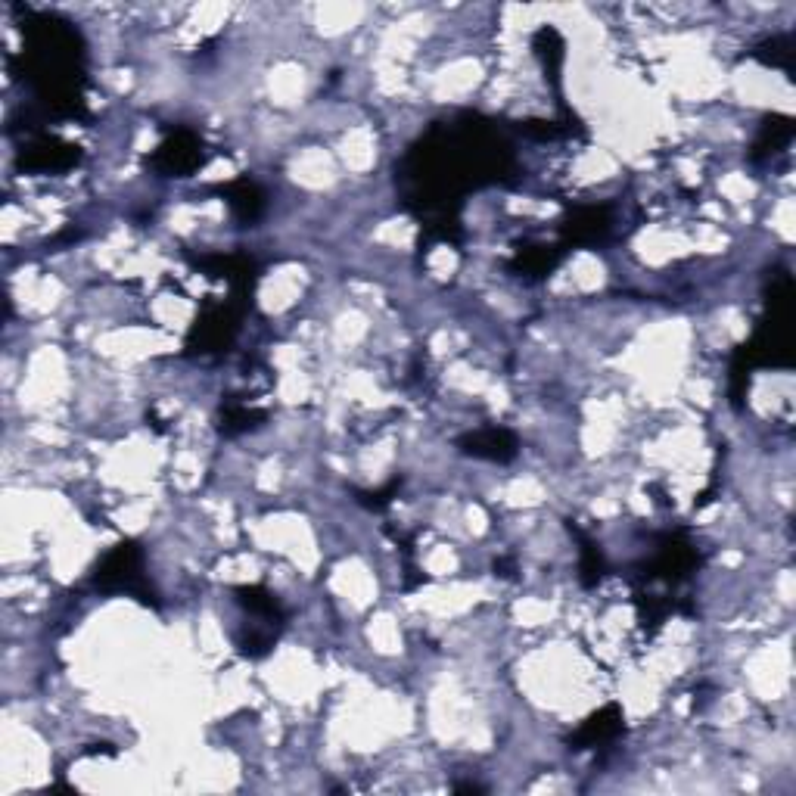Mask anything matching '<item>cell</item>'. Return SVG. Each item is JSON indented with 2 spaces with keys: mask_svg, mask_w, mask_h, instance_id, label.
Returning a JSON list of instances; mask_svg holds the SVG:
<instances>
[{
  "mask_svg": "<svg viewBox=\"0 0 796 796\" xmlns=\"http://www.w3.org/2000/svg\"><path fill=\"white\" fill-rule=\"evenodd\" d=\"M28 41V78L41 97L60 112H81L84 103V47L78 32L56 16L32 13L22 25Z\"/></svg>",
  "mask_w": 796,
  "mask_h": 796,
  "instance_id": "obj_1",
  "label": "cell"
},
{
  "mask_svg": "<svg viewBox=\"0 0 796 796\" xmlns=\"http://www.w3.org/2000/svg\"><path fill=\"white\" fill-rule=\"evenodd\" d=\"M97 588L128 591L137 594L144 604H153V591L147 588L144 579V560H140V551L134 545H119L112 554H106V560L97 570Z\"/></svg>",
  "mask_w": 796,
  "mask_h": 796,
  "instance_id": "obj_2",
  "label": "cell"
},
{
  "mask_svg": "<svg viewBox=\"0 0 796 796\" xmlns=\"http://www.w3.org/2000/svg\"><path fill=\"white\" fill-rule=\"evenodd\" d=\"M240 315H243V299L209 308L206 315L196 321V327L187 339V349L199 352V355H212V352L227 349L237 327H240Z\"/></svg>",
  "mask_w": 796,
  "mask_h": 796,
  "instance_id": "obj_3",
  "label": "cell"
},
{
  "mask_svg": "<svg viewBox=\"0 0 796 796\" xmlns=\"http://www.w3.org/2000/svg\"><path fill=\"white\" fill-rule=\"evenodd\" d=\"M153 165L159 168L162 175L184 178V175L196 172V168L203 165V140H199L187 128H178L175 134H168V140L156 150Z\"/></svg>",
  "mask_w": 796,
  "mask_h": 796,
  "instance_id": "obj_4",
  "label": "cell"
},
{
  "mask_svg": "<svg viewBox=\"0 0 796 796\" xmlns=\"http://www.w3.org/2000/svg\"><path fill=\"white\" fill-rule=\"evenodd\" d=\"M461 448L467 454H473V458H486V461H510L517 454V439L510 430H498V426H492V430H476V433H467L461 439Z\"/></svg>",
  "mask_w": 796,
  "mask_h": 796,
  "instance_id": "obj_5",
  "label": "cell"
},
{
  "mask_svg": "<svg viewBox=\"0 0 796 796\" xmlns=\"http://www.w3.org/2000/svg\"><path fill=\"white\" fill-rule=\"evenodd\" d=\"M610 231V215L607 209H579L570 221L563 224V246H579V243H597Z\"/></svg>",
  "mask_w": 796,
  "mask_h": 796,
  "instance_id": "obj_6",
  "label": "cell"
},
{
  "mask_svg": "<svg viewBox=\"0 0 796 796\" xmlns=\"http://www.w3.org/2000/svg\"><path fill=\"white\" fill-rule=\"evenodd\" d=\"M75 162H78V150L69 144H60V140H53V137L38 140V144H32L25 153V165L41 168V172H60V168H69Z\"/></svg>",
  "mask_w": 796,
  "mask_h": 796,
  "instance_id": "obj_7",
  "label": "cell"
},
{
  "mask_svg": "<svg viewBox=\"0 0 796 796\" xmlns=\"http://www.w3.org/2000/svg\"><path fill=\"white\" fill-rule=\"evenodd\" d=\"M221 193H224V199H227V206H231V212H234L240 221H246V224L259 218L262 209H265L262 190L255 187V184H249V181H234V184L221 187Z\"/></svg>",
  "mask_w": 796,
  "mask_h": 796,
  "instance_id": "obj_8",
  "label": "cell"
},
{
  "mask_svg": "<svg viewBox=\"0 0 796 796\" xmlns=\"http://www.w3.org/2000/svg\"><path fill=\"white\" fill-rule=\"evenodd\" d=\"M619 728H622L619 709H616V706H607L604 713H597L594 719L585 722V728H582L579 737H576V744H579V750H582V747H597V744H610L613 737L619 734Z\"/></svg>",
  "mask_w": 796,
  "mask_h": 796,
  "instance_id": "obj_9",
  "label": "cell"
},
{
  "mask_svg": "<svg viewBox=\"0 0 796 796\" xmlns=\"http://www.w3.org/2000/svg\"><path fill=\"white\" fill-rule=\"evenodd\" d=\"M790 140H793V122L787 116L769 119V122L762 125V134L756 137V144H753V159L762 162V159L781 153L790 144Z\"/></svg>",
  "mask_w": 796,
  "mask_h": 796,
  "instance_id": "obj_10",
  "label": "cell"
},
{
  "mask_svg": "<svg viewBox=\"0 0 796 796\" xmlns=\"http://www.w3.org/2000/svg\"><path fill=\"white\" fill-rule=\"evenodd\" d=\"M560 255H563V246H529V249H520V255L514 259V271L526 274V277H542L560 262Z\"/></svg>",
  "mask_w": 796,
  "mask_h": 796,
  "instance_id": "obj_11",
  "label": "cell"
},
{
  "mask_svg": "<svg viewBox=\"0 0 796 796\" xmlns=\"http://www.w3.org/2000/svg\"><path fill=\"white\" fill-rule=\"evenodd\" d=\"M535 50H538V56H542V60H545V69L557 78V75H560V63H563V38L554 32L551 25L538 28V35H535Z\"/></svg>",
  "mask_w": 796,
  "mask_h": 796,
  "instance_id": "obj_12",
  "label": "cell"
},
{
  "mask_svg": "<svg viewBox=\"0 0 796 796\" xmlns=\"http://www.w3.org/2000/svg\"><path fill=\"white\" fill-rule=\"evenodd\" d=\"M756 56H759L765 66H775V69L790 72V60H793V41H790V35H778V38L762 41L756 47Z\"/></svg>",
  "mask_w": 796,
  "mask_h": 796,
  "instance_id": "obj_13",
  "label": "cell"
},
{
  "mask_svg": "<svg viewBox=\"0 0 796 796\" xmlns=\"http://www.w3.org/2000/svg\"><path fill=\"white\" fill-rule=\"evenodd\" d=\"M265 414L262 411H255V408H249V405H240V402H234V405H227L224 408V423H221V430L224 433H243V430H252L255 423H259Z\"/></svg>",
  "mask_w": 796,
  "mask_h": 796,
  "instance_id": "obj_14",
  "label": "cell"
},
{
  "mask_svg": "<svg viewBox=\"0 0 796 796\" xmlns=\"http://www.w3.org/2000/svg\"><path fill=\"white\" fill-rule=\"evenodd\" d=\"M579 570H582V585H597V579L604 576V557L601 551H597L588 538H582V563H579Z\"/></svg>",
  "mask_w": 796,
  "mask_h": 796,
  "instance_id": "obj_15",
  "label": "cell"
}]
</instances>
